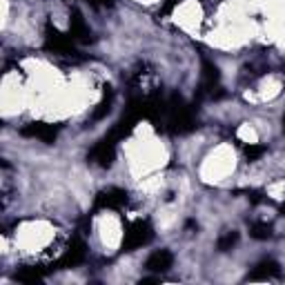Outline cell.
Wrapping results in <instances>:
<instances>
[{"mask_svg":"<svg viewBox=\"0 0 285 285\" xmlns=\"http://www.w3.org/2000/svg\"><path fill=\"white\" fill-rule=\"evenodd\" d=\"M169 263H172V256L167 252H156L154 256L147 261V267L149 270H167Z\"/></svg>","mask_w":285,"mask_h":285,"instance_id":"1","label":"cell"}]
</instances>
